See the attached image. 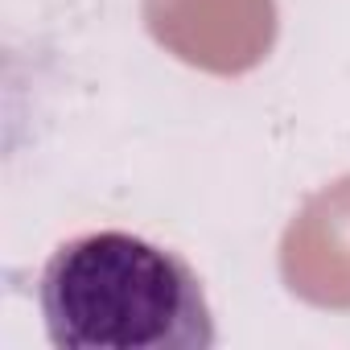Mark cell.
<instances>
[{"instance_id": "cell-1", "label": "cell", "mask_w": 350, "mask_h": 350, "mask_svg": "<svg viewBox=\"0 0 350 350\" xmlns=\"http://www.w3.org/2000/svg\"><path fill=\"white\" fill-rule=\"evenodd\" d=\"M42 317L58 350H211L198 272L128 231L66 239L42 268Z\"/></svg>"}, {"instance_id": "cell-2", "label": "cell", "mask_w": 350, "mask_h": 350, "mask_svg": "<svg viewBox=\"0 0 350 350\" xmlns=\"http://www.w3.org/2000/svg\"><path fill=\"white\" fill-rule=\"evenodd\" d=\"M152 42L178 62L235 79L276 46V0H140Z\"/></svg>"}, {"instance_id": "cell-3", "label": "cell", "mask_w": 350, "mask_h": 350, "mask_svg": "<svg viewBox=\"0 0 350 350\" xmlns=\"http://www.w3.org/2000/svg\"><path fill=\"white\" fill-rule=\"evenodd\" d=\"M280 276L305 305L350 309V173L293 215L280 239Z\"/></svg>"}]
</instances>
